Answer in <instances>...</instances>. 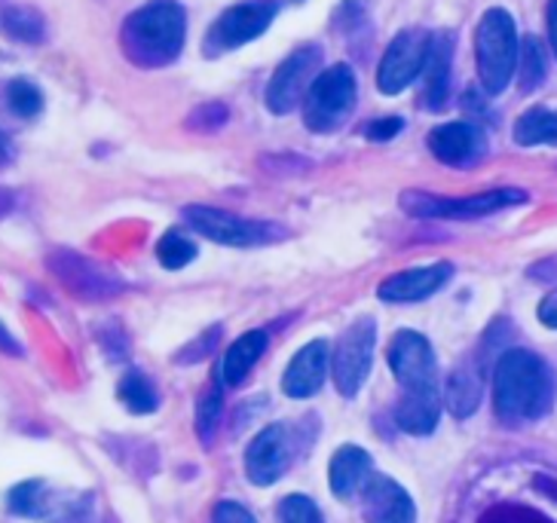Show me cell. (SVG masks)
I'll return each mask as SVG.
<instances>
[{
    "label": "cell",
    "mask_w": 557,
    "mask_h": 523,
    "mask_svg": "<svg viewBox=\"0 0 557 523\" xmlns=\"http://www.w3.org/2000/svg\"><path fill=\"white\" fill-rule=\"evenodd\" d=\"M557 401V374L533 349H506L493 368V410L508 425L545 420Z\"/></svg>",
    "instance_id": "obj_2"
},
{
    "label": "cell",
    "mask_w": 557,
    "mask_h": 523,
    "mask_svg": "<svg viewBox=\"0 0 557 523\" xmlns=\"http://www.w3.org/2000/svg\"><path fill=\"white\" fill-rule=\"evenodd\" d=\"M7 101H10V111L22 120H34V116L44 111V96L32 80L18 77L7 86Z\"/></svg>",
    "instance_id": "obj_31"
},
{
    "label": "cell",
    "mask_w": 557,
    "mask_h": 523,
    "mask_svg": "<svg viewBox=\"0 0 557 523\" xmlns=\"http://www.w3.org/2000/svg\"><path fill=\"white\" fill-rule=\"evenodd\" d=\"M450 67H454V34L432 32L429 34L426 62H423V104L429 111H438L450 92Z\"/></svg>",
    "instance_id": "obj_21"
},
{
    "label": "cell",
    "mask_w": 557,
    "mask_h": 523,
    "mask_svg": "<svg viewBox=\"0 0 557 523\" xmlns=\"http://www.w3.org/2000/svg\"><path fill=\"white\" fill-rule=\"evenodd\" d=\"M515 141L521 148L557 145V111H552V108H530L515 123Z\"/></svg>",
    "instance_id": "obj_25"
},
{
    "label": "cell",
    "mask_w": 557,
    "mask_h": 523,
    "mask_svg": "<svg viewBox=\"0 0 557 523\" xmlns=\"http://www.w3.org/2000/svg\"><path fill=\"white\" fill-rule=\"evenodd\" d=\"M484 398V364L481 359H462L447 376L444 386V404L457 416V420H469Z\"/></svg>",
    "instance_id": "obj_22"
},
{
    "label": "cell",
    "mask_w": 557,
    "mask_h": 523,
    "mask_svg": "<svg viewBox=\"0 0 557 523\" xmlns=\"http://www.w3.org/2000/svg\"><path fill=\"white\" fill-rule=\"evenodd\" d=\"M386 361L405 393H438V361L423 334L398 331L389 340Z\"/></svg>",
    "instance_id": "obj_12"
},
{
    "label": "cell",
    "mask_w": 557,
    "mask_h": 523,
    "mask_svg": "<svg viewBox=\"0 0 557 523\" xmlns=\"http://www.w3.org/2000/svg\"><path fill=\"white\" fill-rule=\"evenodd\" d=\"M429 150L438 163L466 169V165H475L484 157L487 138L475 123H442L429 132Z\"/></svg>",
    "instance_id": "obj_17"
},
{
    "label": "cell",
    "mask_w": 557,
    "mask_h": 523,
    "mask_svg": "<svg viewBox=\"0 0 557 523\" xmlns=\"http://www.w3.org/2000/svg\"><path fill=\"white\" fill-rule=\"evenodd\" d=\"M278 523H325L319 506L312 502L310 496H300V493H292L285 496L276 508Z\"/></svg>",
    "instance_id": "obj_32"
},
{
    "label": "cell",
    "mask_w": 557,
    "mask_h": 523,
    "mask_svg": "<svg viewBox=\"0 0 557 523\" xmlns=\"http://www.w3.org/2000/svg\"><path fill=\"white\" fill-rule=\"evenodd\" d=\"M47 266H50L52 276L81 300H111V297L126 291L123 278L111 273L108 266L89 261L77 251H67V248H55L47 258Z\"/></svg>",
    "instance_id": "obj_11"
},
{
    "label": "cell",
    "mask_w": 557,
    "mask_h": 523,
    "mask_svg": "<svg viewBox=\"0 0 557 523\" xmlns=\"http://www.w3.org/2000/svg\"><path fill=\"white\" fill-rule=\"evenodd\" d=\"M442 420V393H405L395 404V425L413 438H426Z\"/></svg>",
    "instance_id": "obj_23"
},
{
    "label": "cell",
    "mask_w": 557,
    "mask_h": 523,
    "mask_svg": "<svg viewBox=\"0 0 557 523\" xmlns=\"http://www.w3.org/2000/svg\"><path fill=\"white\" fill-rule=\"evenodd\" d=\"M518 50H521V40H518L515 18L499 7L487 10L475 28L478 77L487 96H499L511 83L518 71Z\"/></svg>",
    "instance_id": "obj_4"
},
{
    "label": "cell",
    "mask_w": 557,
    "mask_h": 523,
    "mask_svg": "<svg viewBox=\"0 0 557 523\" xmlns=\"http://www.w3.org/2000/svg\"><path fill=\"white\" fill-rule=\"evenodd\" d=\"M444 523H557V459L536 450L478 459L457 484Z\"/></svg>",
    "instance_id": "obj_1"
},
{
    "label": "cell",
    "mask_w": 557,
    "mask_h": 523,
    "mask_svg": "<svg viewBox=\"0 0 557 523\" xmlns=\"http://www.w3.org/2000/svg\"><path fill=\"white\" fill-rule=\"evenodd\" d=\"M545 18H548V40H552V50L557 55V0H548Z\"/></svg>",
    "instance_id": "obj_38"
},
{
    "label": "cell",
    "mask_w": 557,
    "mask_h": 523,
    "mask_svg": "<svg viewBox=\"0 0 557 523\" xmlns=\"http://www.w3.org/2000/svg\"><path fill=\"white\" fill-rule=\"evenodd\" d=\"M227 120H230L227 104H221V101H206V104H199V108L190 111V116H187V129L218 132L227 126Z\"/></svg>",
    "instance_id": "obj_33"
},
{
    "label": "cell",
    "mask_w": 557,
    "mask_h": 523,
    "mask_svg": "<svg viewBox=\"0 0 557 523\" xmlns=\"http://www.w3.org/2000/svg\"><path fill=\"white\" fill-rule=\"evenodd\" d=\"M454 276L450 263H429V266H413L405 273H395L377 288L383 303H420L426 297L438 295L444 285Z\"/></svg>",
    "instance_id": "obj_18"
},
{
    "label": "cell",
    "mask_w": 557,
    "mask_h": 523,
    "mask_svg": "<svg viewBox=\"0 0 557 523\" xmlns=\"http://www.w3.org/2000/svg\"><path fill=\"white\" fill-rule=\"evenodd\" d=\"M331 364V346L325 340H312V344L300 346L295 359L288 361L285 376H282V393L288 398H312L325 386Z\"/></svg>",
    "instance_id": "obj_19"
},
{
    "label": "cell",
    "mask_w": 557,
    "mask_h": 523,
    "mask_svg": "<svg viewBox=\"0 0 557 523\" xmlns=\"http://www.w3.org/2000/svg\"><path fill=\"white\" fill-rule=\"evenodd\" d=\"M377 352V322L371 315H361L346 327L331 346V379L344 398H356L368 383Z\"/></svg>",
    "instance_id": "obj_7"
},
{
    "label": "cell",
    "mask_w": 557,
    "mask_h": 523,
    "mask_svg": "<svg viewBox=\"0 0 557 523\" xmlns=\"http://www.w3.org/2000/svg\"><path fill=\"white\" fill-rule=\"evenodd\" d=\"M371 477H374V459L356 444H346L331 457L329 484L337 499H344V502L359 499Z\"/></svg>",
    "instance_id": "obj_20"
},
{
    "label": "cell",
    "mask_w": 557,
    "mask_h": 523,
    "mask_svg": "<svg viewBox=\"0 0 557 523\" xmlns=\"http://www.w3.org/2000/svg\"><path fill=\"white\" fill-rule=\"evenodd\" d=\"M429 34L423 28H408V32L395 34L393 43L386 47L377 67V89L383 96H398L401 89H408L410 83L423 74L426 62Z\"/></svg>",
    "instance_id": "obj_14"
},
{
    "label": "cell",
    "mask_w": 557,
    "mask_h": 523,
    "mask_svg": "<svg viewBox=\"0 0 557 523\" xmlns=\"http://www.w3.org/2000/svg\"><path fill=\"white\" fill-rule=\"evenodd\" d=\"M292 465V438L285 425L261 428L246 450V474L255 487H270Z\"/></svg>",
    "instance_id": "obj_15"
},
{
    "label": "cell",
    "mask_w": 557,
    "mask_h": 523,
    "mask_svg": "<svg viewBox=\"0 0 557 523\" xmlns=\"http://www.w3.org/2000/svg\"><path fill=\"white\" fill-rule=\"evenodd\" d=\"M267 352V331H246L243 337H236L230 349L224 352V364H221V379L224 386H239L246 383L251 368L261 361Z\"/></svg>",
    "instance_id": "obj_24"
},
{
    "label": "cell",
    "mask_w": 557,
    "mask_h": 523,
    "mask_svg": "<svg viewBox=\"0 0 557 523\" xmlns=\"http://www.w3.org/2000/svg\"><path fill=\"white\" fill-rule=\"evenodd\" d=\"M548 71V59H545V47L540 43V37H524L521 50H518V86L521 92H533L540 89Z\"/></svg>",
    "instance_id": "obj_28"
},
{
    "label": "cell",
    "mask_w": 557,
    "mask_h": 523,
    "mask_svg": "<svg viewBox=\"0 0 557 523\" xmlns=\"http://www.w3.org/2000/svg\"><path fill=\"white\" fill-rule=\"evenodd\" d=\"M359 499L364 523H417V506L410 493L389 474L374 472Z\"/></svg>",
    "instance_id": "obj_16"
},
{
    "label": "cell",
    "mask_w": 557,
    "mask_h": 523,
    "mask_svg": "<svg viewBox=\"0 0 557 523\" xmlns=\"http://www.w3.org/2000/svg\"><path fill=\"white\" fill-rule=\"evenodd\" d=\"M0 25L18 43H40L47 37V22L32 7H7L0 16Z\"/></svg>",
    "instance_id": "obj_27"
},
{
    "label": "cell",
    "mask_w": 557,
    "mask_h": 523,
    "mask_svg": "<svg viewBox=\"0 0 557 523\" xmlns=\"http://www.w3.org/2000/svg\"><path fill=\"white\" fill-rule=\"evenodd\" d=\"M184 34L187 16L178 0H150L123 22L120 43L132 65L163 67L181 55Z\"/></svg>",
    "instance_id": "obj_3"
},
{
    "label": "cell",
    "mask_w": 557,
    "mask_h": 523,
    "mask_svg": "<svg viewBox=\"0 0 557 523\" xmlns=\"http://www.w3.org/2000/svg\"><path fill=\"white\" fill-rule=\"evenodd\" d=\"M359 99V80L349 65L325 67L304 96V123L307 129L329 135L337 132L352 114Z\"/></svg>",
    "instance_id": "obj_6"
},
{
    "label": "cell",
    "mask_w": 557,
    "mask_h": 523,
    "mask_svg": "<svg viewBox=\"0 0 557 523\" xmlns=\"http://www.w3.org/2000/svg\"><path fill=\"white\" fill-rule=\"evenodd\" d=\"M7 511L47 523H81L89 514V496H67L47 481H22L7 496Z\"/></svg>",
    "instance_id": "obj_9"
},
{
    "label": "cell",
    "mask_w": 557,
    "mask_h": 523,
    "mask_svg": "<svg viewBox=\"0 0 557 523\" xmlns=\"http://www.w3.org/2000/svg\"><path fill=\"white\" fill-rule=\"evenodd\" d=\"M157 261L163 263L165 270H184L187 263L197 261V242L184 236L181 229H169L157 242Z\"/></svg>",
    "instance_id": "obj_30"
},
{
    "label": "cell",
    "mask_w": 557,
    "mask_h": 523,
    "mask_svg": "<svg viewBox=\"0 0 557 523\" xmlns=\"http://www.w3.org/2000/svg\"><path fill=\"white\" fill-rule=\"evenodd\" d=\"M536 315H540V322L545 327H557V291H552V295L542 300Z\"/></svg>",
    "instance_id": "obj_37"
},
{
    "label": "cell",
    "mask_w": 557,
    "mask_h": 523,
    "mask_svg": "<svg viewBox=\"0 0 557 523\" xmlns=\"http://www.w3.org/2000/svg\"><path fill=\"white\" fill-rule=\"evenodd\" d=\"M524 202L527 190H518V187H499V190H484V194L457 199L435 197V194H423V190H405L398 199V206L410 217H426V221H475V217H487V214L515 209Z\"/></svg>",
    "instance_id": "obj_5"
},
{
    "label": "cell",
    "mask_w": 557,
    "mask_h": 523,
    "mask_svg": "<svg viewBox=\"0 0 557 523\" xmlns=\"http://www.w3.org/2000/svg\"><path fill=\"white\" fill-rule=\"evenodd\" d=\"M116 398L123 401V408L129 410V413H138V416L153 413V410L160 408V395L153 389L150 376L141 374V371H126V374L120 376Z\"/></svg>",
    "instance_id": "obj_26"
},
{
    "label": "cell",
    "mask_w": 557,
    "mask_h": 523,
    "mask_svg": "<svg viewBox=\"0 0 557 523\" xmlns=\"http://www.w3.org/2000/svg\"><path fill=\"white\" fill-rule=\"evenodd\" d=\"M322 50L315 43L297 47L282 65L273 71V77L267 83V111L276 116H285L295 111L297 104H304V96L312 86V80L322 74Z\"/></svg>",
    "instance_id": "obj_10"
},
{
    "label": "cell",
    "mask_w": 557,
    "mask_h": 523,
    "mask_svg": "<svg viewBox=\"0 0 557 523\" xmlns=\"http://www.w3.org/2000/svg\"><path fill=\"white\" fill-rule=\"evenodd\" d=\"M13 160V145H10V138L0 132V163H10Z\"/></svg>",
    "instance_id": "obj_39"
},
{
    "label": "cell",
    "mask_w": 557,
    "mask_h": 523,
    "mask_svg": "<svg viewBox=\"0 0 557 523\" xmlns=\"http://www.w3.org/2000/svg\"><path fill=\"white\" fill-rule=\"evenodd\" d=\"M273 16H276V3L273 0H248V3L230 7V10H224L218 16L212 32L206 37V52L209 55H221V52L246 47L248 40L261 37L270 28Z\"/></svg>",
    "instance_id": "obj_13"
},
{
    "label": "cell",
    "mask_w": 557,
    "mask_h": 523,
    "mask_svg": "<svg viewBox=\"0 0 557 523\" xmlns=\"http://www.w3.org/2000/svg\"><path fill=\"white\" fill-rule=\"evenodd\" d=\"M0 352H3V356H13V359H22V356H25L22 344L10 334V327L3 325V322H0Z\"/></svg>",
    "instance_id": "obj_36"
},
{
    "label": "cell",
    "mask_w": 557,
    "mask_h": 523,
    "mask_svg": "<svg viewBox=\"0 0 557 523\" xmlns=\"http://www.w3.org/2000/svg\"><path fill=\"white\" fill-rule=\"evenodd\" d=\"M401 129H405V120H401V116H383V120H374V123L364 129V138L380 145V141H393Z\"/></svg>",
    "instance_id": "obj_35"
},
{
    "label": "cell",
    "mask_w": 557,
    "mask_h": 523,
    "mask_svg": "<svg viewBox=\"0 0 557 523\" xmlns=\"http://www.w3.org/2000/svg\"><path fill=\"white\" fill-rule=\"evenodd\" d=\"M212 523H258V518L246 506H239L233 499H224V502L214 506Z\"/></svg>",
    "instance_id": "obj_34"
},
{
    "label": "cell",
    "mask_w": 557,
    "mask_h": 523,
    "mask_svg": "<svg viewBox=\"0 0 557 523\" xmlns=\"http://www.w3.org/2000/svg\"><path fill=\"white\" fill-rule=\"evenodd\" d=\"M184 221L197 229L199 236L212 239L218 246L230 248H255L270 246L282 236H288L278 224L270 221H251V217H239L224 209H212V206H187L184 209Z\"/></svg>",
    "instance_id": "obj_8"
},
{
    "label": "cell",
    "mask_w": 557,
    "mask_h": 523,
    "mask_svg": "<svg viewBox=\"0 0 557 523\" xmlns=\"http://www.w3.org/2000/svg\"><path fill=\"white\" fill-rule=\"evenodd\" d=\"M221 410H224V379H212L197 401V435L202 444L214 441V432L221 423Z\"/></svg>",
    "instance_id": "obj_29"
}]
</instances>
